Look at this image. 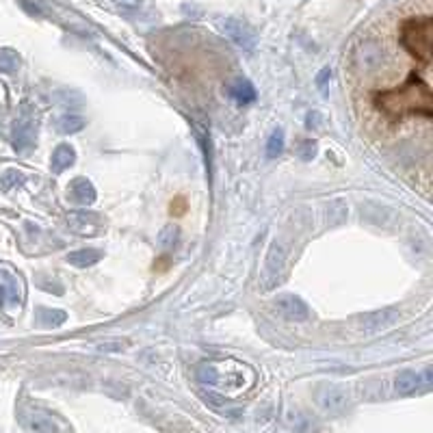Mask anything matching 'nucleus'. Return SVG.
<instances>
[{"label": "nucleus", "instance_id": "nucleus-6", "mask_svg": "<svg viewBox=\"0 0 433 433\" xmlns=\"http://www.w3.org/2000/svg\"><path fill=\"white\" fill-rule=\"evenodd\" d=\"M284 271V251L278 243L271 245L269 254H266V262H264V271H262V288L264 291H271L282 278Z\"/></svg>", "mask_w": 433, "mask_h": 433}, {"label": "nucleus", "instance_id": "nucleus-9", "mask_svg": "<svg viewBox=\"0 0 433 433\" xmlns=\"http://www.w3.org/2000/svg\"><path fill=\"white\" fill-rule=\"evenodd\" d=\"M67 226L71 232L83 234V237H94L102 230L100 216L94 212H69L67 214Z\"/></svg>", "mask_w": 433, "mask_h": 433}, {"label": "nucleus", "instance_id": "nucleus-21", "mask_svg": "<svg viewBox=\"0 0 433 433\" xmlns=\"http://www.w3.org/2000/svg\"><path fill=\"white\" fill-rule=\"evenodd\" d=\"M176 241H178V228H173V226L165 228V230L160 232V237H158V243H160V247H162V249H169V247H173V245H176Z\"/></svg>", "mask_w": 433, "mask_h": 433}, {"label": "nucleus", "instance_id": "nucleus-24", "mask_svg": "<svg viewBox=\"0 0 433 433\" xmlns=\"http://www.w3.org/2000/svg\"><path fill=\"white\" fill-rule=\"evenodd\" d=\"M314 141H305L303 143V152H301V156L305 158V160H308V158H312V154H314Z\"/></svg>", "mask_w": 433, "mask_h": 433}, {"label": "nucleus", "instance_id": "nucleus-12", "mask_svg": "<svg viewBox=\"0 0 433 433\" xmlns=\"http://www.w3.org/2000/svg\"><path fill=\"white\" fill-rule=\"evenodd\" d=\"M74 158H76V152L67 143H61V146L52 152V171L54 173H61L63 169L74 165Z\"/></svg>", "mask_w": 433, "mask_h": 433}, {"label": "nucleus", "instance_id": "nucleus-23", "mask_svg": "<svg viewBox=\"0 0 433 433\" xmlns=\"http://www.w3.org/2000/svg\"><path fill=\"white\" fill-rule=\"evenodd\" d=\"M330 78H332V71H330V67H325L321 74L316 76V87L321 89V92L325 94V89H328V83H330Z\"/></svg>", "mask_w": 433, "mask_h": 433}, {"label": "nucleus", "instance_id": "nucleus-4", "mask_svg": "<svg viewBox=\"0 0 433 433\" xmlns=\"http://www.w3.org/2000/svg\"><path fill=\"white\" fill-rule=\"evenodd\" d=\"M223 33L239 48H243L245 52H251L256 48V33H254V28H251L249 24H245L243 20H237V17H228V20L223 22Z\"/></svg>", "mask_w": 433, "mask_h": 433}, {"label": "nucleus", "instance_id": "nucleus-2", "mask_svg": "<svg viewBox=\"0 0 433 433\" xmlns=\"http://www.w3.org/2000/svg\"><path fill=\"white\" fill-rule=\"evenodd\" d=\"M431 40H433V22L431 15L409 17L401 28V44L403 48L416 57L421 63H431Z\"/></svg>", "mask_w": 433, "mask_h": 433}, {"label": "nucleus", "instance_id": "nucleus-14", "mask_svg": "<svg viewBox=\"0 0 433 433\" xmlns=\"http://www.w3.org/2000/svg\"><path fill=\"white\" fill-rule=\"evenodd\" d=\"M26 429L31 431H59V425L54 423L50 416H46V414H28L26 421H24Z\"/></svg>", "mask_w": 433, "mask_h": 433}, {"label": "nucleus", "instance_id": "nucleus-16", "mask_svg": "<svg viewBox=\"0 0 433 433\" xmlns=\"http://www.w3.org/2000/svg\"><path fill=\"white\" fill-rule=\"evenodd\" d=\"M17 67H20L17 52L11 48H0V71H3V74H13Z\"/></svg>", "mask_w": 433, "mask_h": 433}, {"label": "nucleus", "instance_id": "nucleus-10", "mask_svg": "<svg viewBox=\"0 0 433 433\" xmlns=\"http://www.w3.org/2000/svg\"><path fill=\"white\" fill-rule=\"evenodd\" d=\"M431 382V373L425 371V373H414V371H403L396 375L394 379V388L401 396H407V394H414L418 392L421 388H425L427 384Z\"/></svg>", "mask_w": 433, "mask_h": 433}, {"label": "nucleus", "instance_id": "nucleus-20", "mask_svg": "<svg viewBox=\"0 0 433 433\" xmlns=\"http://www.w3.org/2000/svg\"><path fill=\"white\" fill-rule=\"evenodd\" d=\"M359 61H362V67L364 69H371L379 61V50L375 46H364L362 52H359Z\"/></svg>", "mask_w": 433, "mask_h": 433}, {"label": "nucleus", "instance_id": "nucleus-5", "mask_svg": "<svg viewBox=\"0 0 433 433\" xmlns=\"http://www.w3.org/2000/svg\"><path fill=\"white\" fill-rule=\"evenodd\" d=\"M316 401L319 405L325 409V411H330V414H340V411H345L347 403H349V396L347 392L338 388V386H332V384H323L316 388Z\"/></svg>", "mask_w": 433, "mask_h": 433}, {"label": "nucleus", "instance_id": "nucleus-19", "mask_svg": "<svg viewBox=\"0 0 433 433\" xmlns=\"http://www.w3.org/2000/svg\"><path fill=\"white\" fill-rule=\"evenodd\" d=\"M284 152V133L282 130H275L273 135H271L269 143H266V154L271 158H275Z\"/></svg>", "mask_w": 433, "mask_h": 433}, {"label": "nucleus", "instance_id": "nucleus-22", "mask_svg": "<svg viewBox=\"0 0 433 433\" xmlns=\"http://www.w3.org/2000/svg\"><path fill=\"white\" fill-rule=\"evenodd\" d=\"M22 182H24V178L20 176V171L9 169V171L5 173V189H13V187L22 185Z\"/></svg>", "mask_w": 433, "mask_h": 433}, {"label": "nucleus", "instance_id": "nucleus-17", "mask_svg": "<svg viewBox=\"0 0 433 433\" xmlns=\"http://www.w3.org/2000/svg\"><path fill=\"white\" fill-rule=\"evenodd\" d=\"M57 126H59V130L63 135H71V133H78V130L85 128V119L78 117V115H63Z\"/></svg>", "mask_w": 433, "mask_h": 433}, {"label": "nucleus", "instance_id": "nucleus-1", "mask_svg": "<svg viewBox=\"0 0 433 433\" xmlns=\"http://www.w3.org/2000/svg\"><path fill=\"white\" fill-rule=\"evenodd\" d=\"M375 104L388 119H403L407 115H423L429 119L433 111L431 87L425 80L411 76L405 85L377 94Z\"/></svg>", "mask_w": 433, "mask_h": 433}, {"label": "nucleus", "instance_id": "nucleus-3", "mask_svg": "<svg viewBox=\"0 0 433 433\" xmlns=\"http://www.w3.org/2000/svg\"><path fill=\"white\" fill-rule=\"evenodd\" d=\"M33 141H35V121H33L28 104H24L13 124V148L17 152H24L33 146Z\"/></svg>", "mask_w": 433, "mask_h": 433}, {"label": "nucleus", "instance_id": "nucleus-11", "mask_svg": "<svg viewBox=\"0 0 433 433\" xmlns=\"http://www.w3.org/2000/svg\"><path fill=\"white\" fill-rule=\"evenodd\" d=\"M69 191H71V195H74V200L78 204H94V200H96V189H94V185L89 182L87 178L71 180Z\"/></svg>", "mask_w": 433, "mask_h": 433}, {"label": "nucleus", "instance_id": "nucleus-13", "mask_svg": "<svg viewBox=\"0 0 433 433\" xmlns=\"http://www.w3.org/2000/svg\"><path fill=\"white\" fill-rule=\"evenodd\" d=\"M230 96L237 100L239 104H251L256 100V89L249 80H234L232 87H230Z\"/></svg>", "mask_w": 433, "mask_h": 433}, {"label": "nucleus", "instance_id": "nucleus-8", "mask_svg": "<svg viewBox=\"0 0 433 433\" xmlns=\"http://www.w3.org/2000/svg\"><path fill=\"white\" fill-rule=\"evenodd\" d=\"M399 321V310H379L371 312L366 316L359 319V332L375 334V332H384Z\"/></svg>", "mask_w": 433, "mask_h": 433}, {"label": "nucleus", "instance_id": "nucleus-7", "mask_svg": "<svg viewBox=\"0 0 433 433\" xmlns=\"http://www.w3.org/2000/svg\"><path fill=\"white\" fill-rule=\"evenodd\" d=\"M273 308L280 316L288 321H305L310 316V308L297 295H280L273 303Z\"/></svg>", "mask_w": 433, "mask_h": 433}, {"label": "nucleus", "instance_id": "nucleus-18", "mask_svg": "<svg viewBox=\"0 0 433 433\" xmlns=\"http://www.w3.org/2000/svg\"><path fill=\"white\" fill-rule=\"evenodd\" d=\"M63 321H65V312L61 310H46V308L40 310V323L46 325V328H57Z\"/></svg>", "mask_w": 433, "mask_h": 433}, {"label": "nucleus", "instance_id": "nucleus-15", "mask_svg": "<svg viewBox=\"0 0 433 433\" xmlns=\"http://www.w3.org/2000/svg\"><path fill=\"white\" fill-rule=\"evenodd\" d=\"M100 251L98 249H78V251H71L67 256V262L74 264V266H92L100 260Z\"/></svg>", "mask_w": 433, "mask_h": 433}]
</instances>
